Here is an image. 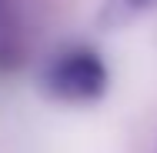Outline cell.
Listing matches in <instances>:
<instances>
[{
  "mask_svg": "<svg viewBox=\"0 0 157 153\" xmlns=\"http://www.w3.org/2000/svg\"><path fill=\"white\" fill-rule=\"evenodd\" d=\"M107 63L90 47H67L44 70V87L63 103H90L107 93Z\"/></svg>",
  "mask_w": 157,
  "mask_h": 153,
  "instance_id": "obj_1",
  "label": "cell"
},
{
  "mask_svg": "<svg viewBox=\"0 0 157 153\" xmlns=\"http://www.w3.org/2000/svg\"><path fill=\"white\" fill-rule=\"evenodd\" d=\"M24 60H27V40H24V30H20V24L13 20L7 0H0V73L17 70Z\"/></svg>",
  "mask_w": 157,
  "mask_h": 153,
  "instance_id": "obj_2",
  "label": "cell"
},
{
  "mask_svg": "<svg viewBox=\"0 0 157 153\" xmlns=\"http://www.w3.org/2000/svg\"><path fill=\"white\" fill-rule=\"evenodd\" d=\"M157 0H117L114 7H124L127 13H137V10H144V7H154Z\"/></svg>",
  "mask_w": 157,
  "mask_h": 153,
  "instance_id": "obj_3",
  "label": "cell"
}]
</instances>
